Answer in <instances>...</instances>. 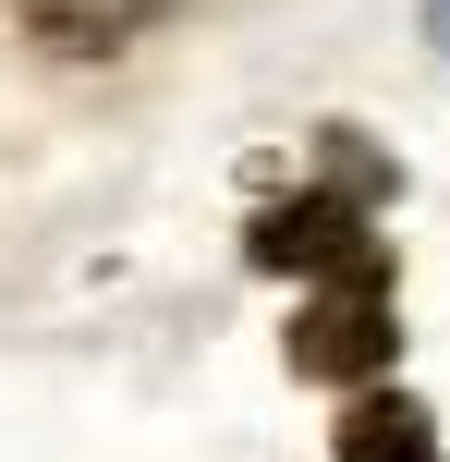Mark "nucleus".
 Returning a JSON list of instances; mask_svg holds the SVG:
<instances>
[{
	"mask_svg": "<svg viewBox=\"0 0 450 462\" xmlns=\"http://www.w3.org/2000/svg\"><path fill=\"white\" fill-rule=\"evenodd\" d=\"M13 13H24V37H37L49 61H110V49H134L170 0H13Z\"/></svg>",
	"mask_w": 450,
	"mask_h": 462,
	"instance_id": "7ed1b4c3",
	"label": "nucleus"
},
{
	"mask_svg": "<svg viewBox=\"0 0 450 462\" xmlns=\"http://www.w3.org/2000/svg\"><path fill=\"white\" fill-rule=\"evenodd\" d=\"M341 462H450V450H438L427 402L378 377V390H354V414H341Z\"/></svg>",
	"mask_w": 450,
	"mask_h": 462,
	"instance_id": "20e7f679",
	"label": "nucleus"
},
{
	"mask_svg": "<svg viewBox=\"0 0 450 462\" xmlns=\"http://www.w3.org/2000/svg\"><path fill=\"white\" fill-rule=\"evenodd\" d=\"M427 37H438V49H450V0H427Z\"/></svg>",
	"mask_w": 450,
	"mask_h": 462,
	"instance_id": "39448f33",
	"label": "nucleus"
},
{
	"mask_svg": "<svg viewBox=\"0 0 450 462\" xmlns=\"http://www.w3.org/2000/svg\"><path fill=\"white\" fill-rule=\"evenodd\" d=\"M243 255L268 280H341V268L378 255V231H365V195H268L243 219Z\"/></svg>",
	"mask_w": 450,
	"mask_h": 462,
	"instance_id": "f03ea898",
	"label": "nucleus"
},
{
	"mask_svg": "<svg viewBox=\"0 0 450 462\" xmlns=\"http://www.w3.org/2000/svg\"><path fill=\"white\" fill-rule=\"evenodd\" d=\"M402 365V304H390V255L317 280V304L292 317V377H329V390H378Z\"/></svg>",
	"mask_w": 450,
	"mask_h": 462,
	"instance_id": "f257e3e1",
	"label": "nucleus"
}]
</instances>
